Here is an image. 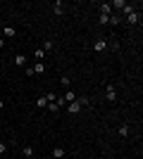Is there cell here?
Returning <instances> with one entry per match:
<instances>
[{
  "label": "cell",
  "instance_id": "6da1fadb",
  "mask_svg": "<svg viewBox=\"0 0 143 159\" xmlns=\"http://www.w3.org/2000/svg\"><path fill=\"white\" fill-rule=\"evenodd\" d=\"M93 50L103 52V50H107V43H105V40H96V43H93Z\"/></svg>",
  "mask_w": 143,
  "mask_h": 159
},
{
  "label": "cell",
  "instance_id": "7a4b0ae2",
  "mask_svg": "<svg viewBox=\"0 0 143 159\" xmlns=\"http://www.w3.org/2000/svg\"><path fill=\"white\" fill-rule=\"evenodd\" d=\"M110 12H112V5L110 2H100V14H107L110 17Z\"/></svg>",
  "mask_w": 143,
  "mask_h": 159
},
{
  "label": "cell",
  "instance_id": "3957f363",
  "mask_svg": "<svg viewBox=\"0 0 143 159\" xmlns=\"http://www.w3.org/2000/svg\"><path fill=\"white\" fill-rule=\"evenodd\" d=\"M2 31H5L7 38H14V36H17V29H14V26H2Z\"/></svg>",
  "mask_w": 143,
  "mask_h": 159
},
{
  "label": "cell",
  "instance_id": "277c9868",
  "mask_svg": "<svg viewBox=\"0 0 143 159\" xmlns=\"http://www.w3.org/2000/svg\"><path fill=\"white\" fill-rule=\"evenodd\" d=\"M107 100H110V102H114V100H117V93H114V86H107Z\"/></svg>",
  "mask_w": 143,
  "mask_h": 159
},
{
  "label": "cell",
  "instance_id": "5b68a950",
  "mask_svg": "<svg viewBox=\"0 0 143 159\" xmlns=\"http://www.w3.org/2000/svg\"><path fill=\"white\" fill-rule=\"evenodd\" d=\"M14 64H19V66H26V60H24V55H22V52H17V55H14Z\"/></svg>",
  "mask_w": 143,
  "mask_h": 159
},
{
  "label": "cell",
  "instance_id": "8992f818",
  "mask_svg": "<svg viewBox=\"0 0 143 159\" xmlns=\"http://www.w3.org/2000/svg\"><path fill=\"white\" fill-rule=\"evenodd\" d=\"M31 69H34V74H43V71H45V64H43V62H36Z\"/></svg>",
  "mask_w": 143,
  "mask_h": 159
},
{
  "label": "cell",
  "instance_id": "52a82bcc",
  "mask_svg": "<svg viewBox=\"0 0 143 159\" xmlns=\"http://www.w3.org/2000/svg\"><path fill=\"white\" fill-rule=\"evenodd\" d=\"M126 22H129V24H136V22H138V14H136V12L126 14Z\"/></svg>",
  "mask_w": 143,
  "mask_h": 159
},
{
  "label": "cell",
  "instance_id": "ba28073f",
  "mask_svg": "<svg viewBox=\"0 0 143 159\" xmlns=\"http://www.w3.org/2000/svg\"><path fill=\"white\" fill-rule=\"evenodd\" d=\"M24 157H26V159L34 157V147H31V145H26V147H24Z\"/></svg>",
  "mask_w": 143,
  "mask_h": 159
},
{
  "label": "cell",
  "instance_id": "9c48e42d",
  "mask_svg": "<svg viewBox=\"0 0 143 159\" xmlns=\"http://www.w3.org/2000/svg\"><path fill=\"white\" fill-rule=\"evenodd\" d=\"M48 105V100H45V95H41L38 100H36V107H45Z\"/></svg>",
  "mask_w": 143,
  "mask_h": 159
},
{
  "label": "cell",
  "instance_id": "30bf717a",
  "mask_svg": "<svg viewBox=\"0 0 143 159\" xmlns=\"http://www.w3.org/2000/svg\"><path fill=\"white\" fill-rule=\"evenodd\" d=\"M62 155H65V150H62V147H55V150H53V157H55V159H60Z\"/></svg>",
  "mask_w": 143,
  "mask_h": 159
},
{
  "label": "cell",
  "instance_id": "8fae6325",
  "mask_svg": "<svg viewBox=\"0 0 143 159\" xmlns=\"http://www.w3.org/2000/svg\"><path fill=\"white\" fill-rule=\"evenodd\" d=\"M110 5H112V7H122V10H124V5H126V0H114V2H110Z\"/></svg>",
  "mask_w": 143,
  "mask_h": 159
},
{
  "label": "cell",
  "instance_id": "7c38bea8",
  "mask_svg": "<svg viewBox=\"0 0 143 159\" xmlns=\"http://www.w3.org/2000/svg\"><path fill=\"white\" fill-rule=\"evenodd\" d=\"M45 107H48V109H50V112H57V107H60V105H57V100H55V102H48V105H45Z\"/></svg>",
  "mask_w": 143,
  "mask_h": 159
},
{
  "label": "cell",
  "instance_id": "4fadbf2b",
  "mask_svg": "<svg viewBox=\"0 0 143 159\" xmlns=\"http://www.w3.org/2000/svg\"><path fill=\"white\" fill-rule=\"evenodd\" d=\"M119 135L126 138V135H129V126H119Z\"/></svg>",
  "mask_w": 143,
  "mask_h": 159
},
{
  "label": "cell",
  "instance_id": "5bb4252c",
  "mask_svg": "<svg viewBox=\"0 0 143 159\" xmlns=\"http://www.w3.org/2000/svg\"><path fill=\"white\" fill-rule=\"evenodd\" d=\"M65 12V7H62V2H55V14H62Z\"/></svg>",
  "mask_w": 143,
  "mask_h": 159
},
{
  "label": "cell",
  "instance_id": "9a60e30c",
  "mask_svg": "<svg viewBox=\"0 0 143 159\" xmlns=\"http://www.w3.org/2000/svg\"><path fill=\"white\" fill-rule=\"evenodd\" d=\"M41 50H43V52H45V50H53V40H45V43H43V48H41Z\"/></svg>",
  "mask_w": 143,
  "mask_h": 159
},
{
  "label": "cell",
  "instance_id": "2e32d148",
  "mask_svg": "<svg viewBox=\"0 0 143 159\" xmlns=\"http://www.w3.org/2000/svg\"><path fill=\"white\" fill-rule=\"evenodd\" d=\"M34 57H36V62H41V60H43V50H41V48L34 52Z\"/></svg>",
  "mask_w": 143,
  "mask_h": 159
},
{
  "label": "cell",
  "instance_id": "e0dca14e",
  "mask_svg": "<svg viewBox=\"0 0 143 159\" xmlns=\"http://www.w3.org/2000/svg\"><path fill=\"white\" fill-rule=\"evenodd\" d=\"M5 150H7V147H5V143H0V155H2Z\"/></svg>",
  "mask_w": 143,
  "mask_h": 159
},
{
  "label": "cell",
  "instance_id": "ac0fdd59",
  "mask_svg": "<svg viewBox=\"0 0 143 159\" xmlns=\"http://www.w3.org/2000/svg\"><path fill=\"white\" fill-rule=\"evenodd\" d=\"M0 48H5V40H2V38H0Z\"/></svg>",
  "mask_w": 143,
  "mask_h": 159
},
{
  "label": "cell",
  "instance_id": "d6986e66",
  "mask_svg": "<svg viewBox=\"0 0 143 159\" xmlns=\"http://www.w3.org/2000/svg\"><path fill=\"white\" fill-rule=\"evenodd\" d=\"M2 107H5V102H2V100H0V109H2Z\"/></svg>",
  "mask_w": 143,
  "mask_h": 159
}]
</instances>
